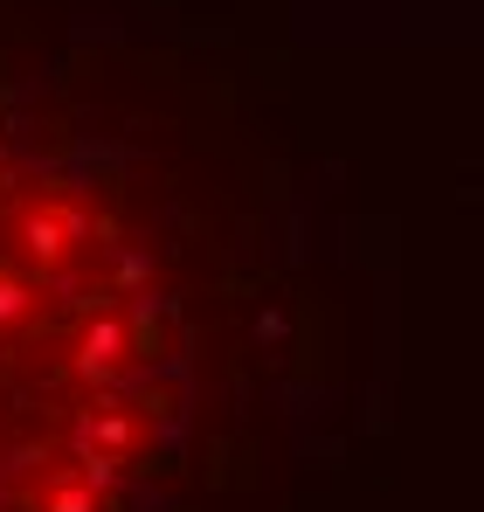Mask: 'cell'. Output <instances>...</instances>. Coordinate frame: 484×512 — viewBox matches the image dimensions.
I'll use <instances>...</instances> for the list:
<instances>
[{"instance_id":"6da1fadb","label":"cell","mask_w":484,"mask_h":512,"mask_svg":"<svg viewBox=\"0 0 484 512\" xmlns=\"http://www.w3.org/2000/svg\"><path fill=\"white\" fill-rule=\"evenodd\" d=\"M77 450H83V464H97V471H125V464H139L153 450V416L118 402V395H104L97 409H83Z\"/></svg>"},{"instance_id":"7a4b0ae2","label":"cell","mask_w":484,"mask_h":512,"mask_svg":"<svg viewBox=\"0 0 484 512\" xmlns=\"http://www.w3.org/2000/svg\"><path fill=\"white\" fill-rule=\"evenodd\" d=\"M153 346V326L146 319H90V333L77 340V381L90 388H118L125 374H132V360Z\"/></svg>"},{"instance_id":"3957f363","label":"cell","mask_w":484,"mask_h":512,"mask_svg":"<svg viewBox=\"0 0 484 512\" xmlns=\"http://www.w3.org/2000/svg\"><path fill=\"white\" fill-rule=\"evenodd\" d=\"M83 229H90V208H83L77 194H42L21 215V250L35 256L42 270H56V263H70L83 250Z\"/></svg>"},{"instance_id":"277c9868","label":"cell","mask_w":484,"mask_h":512,"mask_svg":"<svg viewBox=\"0 0 484 512\" xmlns=\"http://www.w3.org/2000/svg\"><path fill=\"white\" fill-rule=\"evenodd\" d=\"M111 471L83 464V471H49L21 492V512H118V492L104 485Z\"/></svg>"},{"instance_id":"5b68a950","label":"cell","mask_w":484,"mask_h":512,"mask_svg":"<svg viewBox=\"0 0 484 512\" xmlns=\"http://www.w3.org/2000/svg\"><path fill=\"white\" fill-rule=\"evenodd\" d=\"M35 319H42V291H35L21 270L0 263V333H21V326H35Z\"/></svg>"}]
</instances>
